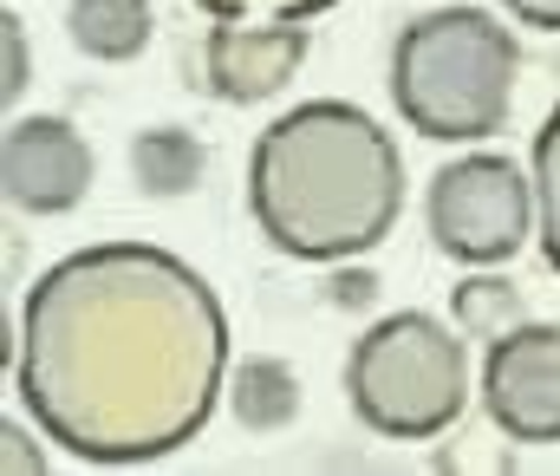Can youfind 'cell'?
<instances>
[{
  "mask_svg": "<svg viewBox=\"0 0 560 476\" xmlns=\"http://www.w3.org/2000/svg\"><path fill=\"white\" fill-rule=\"evenodd\" d=\"M0 176H7V202L26 216H66L85 202L98 158L92 144L66 125V118H13L7 144H0Z\"/></svg>",
  "mask_w": 560,
  "mask_h": 476,
  "instance_id": "cell-7",
  "label": "cell"
},
{
  "mask_svg": "<svg viewBox=\"0 0 560 476\" xmlns=\"http://www.w3.org/2000/svg\"><path fill=\"white\" fill-rule=\"evenodd\" d=\"M502 13L515 26H535V33H560V0H502Z\"/></svg>",
  "mask_w": 560,
  "mask_h": 476,
  "instance_id": "cell-16",
  "label": "cell"
},
{
  "mask_svg": "<svg viewBox=\"0 0 560 476\" xmlns=\"http://www.w3.org/2000/svg\"><path fill=\"white\" fill-rule=\"evenodd\" d=\"M248 216L287 262L332 268L372 255L405 216V158L372 112L306 98L248 151Z\"/></svg>",
  "mask_w": 560,
  "mask_h": 476,
  "instance_id": "cell-2",
  "label": "cell"
},
{
  "mask_svg": "<svg viewBox=\"0 0 560 476\" xmlns=\"http://www.w3.org/2000/svg\"><path fill=\"white\" fill-rule=\"evenodd\" d=\"M423 229L463 268L515 262L528 229H535V170H522L502 151L450 158L423 189Z\"/></svg>",
  "mask_w": 560,
  "mask_h": 476,
  "instance_id": "cell-5",
  "label": "cell"
},
{
  "mask_svg": "<svg viewBox=\"0 0 560 476\" xmlns=\"http://www.w3.org/2000/svg\"><path fill=\"white\" fill-rule=\"evenodd\" d=\"M189 7H202L215 20H313L339 0H189Z\"/></svg>",
  "mask_w": 560,
  "mask_h": 476,
  "instance_id": "cell-14",
  "label": "cell"
},
{
  "mask_svg": "<svg viewBox=\"0 0 560 476\" xmlns=\"http://www.w3.org/2000/svg\"><path fill=\"white\" fill-rule=\"evenodd\" d=\"M229 405H235V418H242L248 431H280V425H293V411H300V379H293L287 359L255 352V359L235 365Z\"/></svg>",
  "mask_w": 560,
  "mask_h": 476,
  "instance_id": "cell-10",
  "label": "cell"
},
{
  "mask_svg": "<svg viewBox=\"0 0 560 476\" xmlns=\"http://www.w3.org/2000/svg\"><path fill=\"white\" fill-rule=\"evenodd\" d=\"M346 398L365 431L392 444H430L469 405V346L418 307L372 320L346 352Z\"/></svg>",
  "mask_w": 560,
  "mask_h": 476,
  "instance_id": "cell-4",
  "label": "cell"
},
{
  "mask_svg": "<svg viewBox=\"0 0 560 476\" xmlns=\"http://www.w3.org/2000/svg\"><path fill=\"white\" fill-rule=\"evenodd\" d=\"M306 66V26L300 20H215L202 39V85L222 105H261L293 85Z\"/></svg>",
  "mask_w": 560,
  "mask_h": 476,
  "instance_id": "cell-8",
  "label": "cell"
},
{
  "mask_svg": "<svg viewBox=\"0 0 560 476\" xmlns=\"http://www.w3.org/2000/svg\"><path fill=\"white\" fill-rule=\"evenodd\" d=\"M0 444H7V471H46V457H33V451H26V431H20V425H7V431H0Z\"/></svg>",
  "mask_w": 560,
  "mask_h": 476,
  "instance_id": "cell-17",
  "label": "cell"
},
{
  "mask_svg": "<svg viewBox=\"0 0 560 476\" xmlns=\"http://www.w3.org/2000/svg\"><path fill=\"white\" fill-rule=\"evenodd\" d=\"M0 46H7V79H0V98L13 105V98L33 85V59H26V20H20V13H7V20H0Z\"/></svg>",
  "mask_w": 560,
  "mask_h": 476,
  "instance_id": "cell-15",
  "label": "cell"
},
{
  "mask_svg": "<svg viewBox=\"0 0 560 476\" xmlns=\"http://www.w3.org/2000/svg\"><path fill=\"white\" fill-rule=\"evenodd\" d=\"M131 163H138V183L150 196H183L202 176V144L189 131L156 125V131H143L138 144H131Z\"/></svg>",
  "mask_w": 560,
  "mask_h": 476,
  "instance_id": "cell-11",
  "label": "cell"
},
{
  "mask_svg": "<svg viewBox=\"0 0 560 476\" xmlns=\"http://www.w3.org/2000/svg\"><path fill=\"white\" fill-rule=\"evenodd\" d=\"M66 33H72V46L85 59L125 66V59H138L150 46L156 20H150V0H72L66 7Z\"/></svg>",
  "mask_w": 560,
  "mask_h": 476,
  "instance_id": "cell-9",
  "label": "cell"
},
{
  "mask_svg": "<svg viewBox=\"0 0 560 476\" xmlns=\"http://www.w3.org/2000/svg\"><path fill=\"white\" fill-rule=\"evenodd\" d=\"M482 411L509 444H560V326L522 320L515 333L489 339Z\"/></svg>",
  "mask_w": 560,
  "mask_h": 476,
  "instance_id": "cell-6",
  "label": "cell"
},
{
  "mask_svg": "<svg viewBox=\"0 0 560 476\" xmlns=\"http://www.w3.org/2000/svg\"><path fill=\"white\" fill-rule=\"evenodd\" d=\"M222 372V294L170 248L98 242L26 288L13 392L79 464L125 471L196 444L215 418Z\"/></svg>",
  "mask_w": 560,
  "mask_h": 476,
  "instance_id": "cell-1",
  "label": "cell"
},
{
  "mask_svg": "<svg viewBox=\"0 0 560 476\" xmlns=\"http://www.w3.org/2000/svg\"><path fill=\"white\" fill-rule=\"evenodd\" d=\"M450 307H456V320H463L469 339H502V333L522 326V294H515L509 281H489V275H482V281H463Z\"/></svg>",
  "mask_w": 560,
  "mask_h": 476,
  "instance_id": "cell-13",
  "label": "cell"
},
{
  "mask_svg": "<svg viewBox=\"0 0 560 476\" xmlns=\"http://www.w3.org/2000/svg\"><path fill=\"white\" fill-rule=\"evenodd\" d=\"M515 72V26L482 7H436L392 46V105L430 144H482L509 125Z\"/></svg>",
  "mask_w": 560,
  "mask_h": 476,
  "instance_id": "cell-3",
  "label": "cell"
},
{
  "mask_svg": "<svg viewBox=\"0 0 560 476\" xmlns=\"http://www.w3.org/2000/svg\"><path fill=\"white\" fill-rule=\"evenodd\" d=\"M535 235H541L548 268L560 275V98L548 125L535 131Z\"/></svg>",
  "mask_w": 560,
  "mask_h": 476,
  "instance_id": "cell-12",
  "label": "cell"
}]
</instances>
